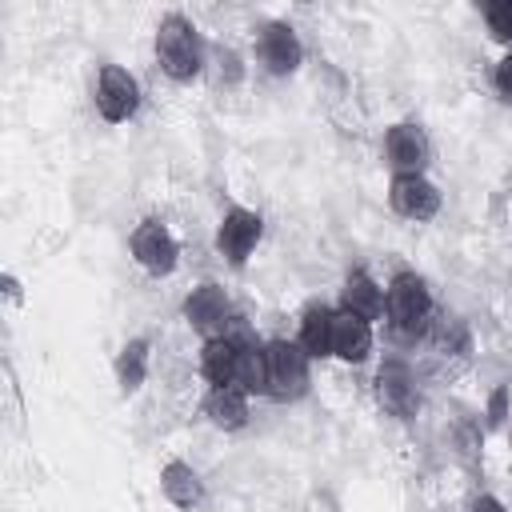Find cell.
Masks as SVG:
<instances>
[{
  "label": "cell",
  "mask_w": 512,
  "mask_h": 512,
  "mask_svg": "<svg viewBox=\"0 0 512 512\" xmlns=\"http://www.w3.org/2000/svg\"><path fill=\"white\" fill-rule=\"evenodd\" d=\"M156 60L172 80H192L204 68V48H200V32L192 20H184L180 12L164 16L156 28Z\"/></svg>",
  "instance_id": "6da1fadb"
},
{
  "label": "cell",
  "mask_w": 512,
  "mask_h": 512,
  "mask_svg": "<svg viewBox=\"0 0 512 512\" xmlns=\"http://www.w3.org/2000/svg\"><path fill=\"white\" fill-rule=\"evenodd\" d=\"M388 320L400 336H420L432 324V292L416 272H396L384 296Z\"/></svg>",
  "instance_id": "7a4b0ae2"
},
{
  "label": "cell",
  "mask_w": 512,
  "mask_h": 512,
  "mask_svg": "<svg viewBox=\"0 0 512 512\" xmlns=\"http://www.w3.org/2000/svg\"><path fill=\"white\" fill-rule=\"evenodd\" d=\"M268 396L272 400H296L308 392V352L296 340H268Z\"/></svg>",
  "instance_id": "3957f363"
},
{
  "label": "cell",
  "mask_w": 512,
  "mask_h": 512,
  "mask_svg": "<svg viewBox=\"0 0 512 512\" xmlns=\"http://www.w3.org/2000/svg\"><path fill=\"white\" fill-rule=\"evenodd\" d=\"M140 108V84L128 68L120 64H104L100 76H96V112L108 120V124H124L132 120Z\"/></svg>",
  "instance_id": "277c9868"
},
{
  "label": "cell",
  "mask_w": 512,
  "mask_h": 512,
  "mask_svg": "<svg viewBox=\"0 0 512 512\" xmlns=\"http://www.w3.org/2000/svg\"><path fill=\"white\" fill-rule=\"evenodd\" d=\"M132 256L152 276H168L176 268V260H180V244L160 220H140L136 232H132Z\"/></svg>",
  "instance_id": "5b68a950"
},
{
  "label": "cell",
  "mask_w": 512,
  "mask_h": 512,
  "mask_svg": "<svg viewBox=\"0 0 512 512\" xmlns=\"http://www.w3.org/2000/svg\"><path fill=\"white\" fill-rule=\"evenodd\" d=\"M256 56H260V64H264L272 76H288V72H296L300 56H304L296 28L284 24V20L264 24V28H260V40H256Z\"/></svg>",
  "instance_id": "8992f818"
},
{
  "label": "cell",
  "mask_w": 512,
  "mask_h": 512,
  "mask_svg": "<svg viewBox=\"0 0 512 512\" xmlns=\"http://www.w3.org/2000/svg\"><path fill=\"white\" fill-rule=\"evenodd\" d=\"M384 156L396 168V176H420V168L428 164V136H424V128L412 124V120L392 124L388 136H384Z\"/></svg>",
  "instance_id": "52a82bcc"
},
{
  "label": "cell",
  "mask_w": 512,
  "mask_h": 512,
  "mask_svg": "<svg viewBox=\"0 0 512 512\" xmlns=\"http://www.w3.org/2000/svg\"><path fill=\"white\" fill-rule=\"evenodd\" d=\"M388 204L392 212H400L404 220H432L440 212V192L436 184L420 172V176H392L388 184Z\"/></svg>",
  "instance_id": "ba28073f"
},
{
  "label": "cell",
  "mask_w": 512,
  "mask_h": 512,
  "mask_svg": "<svg viewBox=\"0 0 512 512\" xmlns=\"http://www.w3.org/2000/svg\"><path fill=\"white\" fill-rule=\"evenodd\" d=\"M184 316H188V324H192L196 332H204L208 340L220 336L224 324L232 320V308H228L224 288L212 284V280H208V284H196V288L188 292V300H184Z\"/></svg>",
  "instance_id": "9c48e42d"
},
{
  "label": "cell",
  "mask_w": 512,
  "mask_h": 512,
  "mask_svg": "<svg viewBox=\"0 0 512 512\" xmlns=\"http://www.w3.org/2000/svg\"><path fill=\"white\" fill-rule=\"evenodd\" d=\"M260 232H264V220L248 208H232L224 220H220V232H216V248L232 260V264H244L252 256V248L260 244Z\"/></svg>",
  "instance_id": "30bf717a"
},
{
  "label": "cell",
  "mask_w": 512,
  "mask_h": 512,
  "mask_svg": "<svg viewBox=\"0 0 512 512\" xmlns=\"http://www.w3.org/2000/svg\"><path fill=\"white\" fill-rule=\"evenodd\" d=\"M376 396H380V404H384L388 412H396V416H412V412L420 408L416 380H412V372H408L400 360H388V364L380 368V376H376Z\"/></svg>",
  "instance_id": "8fae6325"
},
{
  "label": "cell",
  "mask_w": 512,
  "mask_h": 512,
  "mask_svg": "<svg viewBox=\"0 0 512 512\" xmlns=\"http://www.w3.org/2000/svg\"><path fill=\"white\" fill-rule=\"evenodd\" d=\"M240 352L244 344L240 340H228V336H212L204 340V352H200V372L212 388H232L236 384V372H240Z\"/></svg>",
  "instance_id": "7c38bea8"
},
{
  "label": "cell",
  "mask_w": 512,
  "mask_h": 512,
  "mask_svg": "<svg viewBox=\"0 0 512 512\" xmlns=\"http://www.w3.org/2000/svg\"><path fill=\"white\" fill-rule=\"evenodd\" d=\"M368 352H372V324L344 312V308L332 312V356H340L348 364H360Z\"/></svg>",
  "instance_id": "4fadbf2b"
},
{
  "label": "cell",
  "mask_w": 512,
  "mask_h": 512,
  "mask_svg": "<svg viewBox=\"0 0 512 512\" xmlns=\"http://www.w3.org/2000/svg\"><path fill=\"white\" fill-rule=\"evenodd\" d=\"M340 308L352 312V316H360V320H380L384 292H380V284L368 272H352L344 280V288H340Z\"/></svg>",
  "instance_id": "5bb4252c"
},
{
  "label": "cell",
  "mask_w": 512,
  "mask_h": 512,
  "mask_svg": "<svg viewBox=\"0 0 512 512\" xmlns=\"http://www.w3.org/2000/svg\"><path fill=\"white\" fill-rule=\"evenodd\" d=\"M204 416L216 424V428H224V432H236V428H244L248 424V392L244 388H212L208 392V400H204Z\"/></svg>",
  "instance_id": "9a60e30c"
},
{
  "label": "cell",
  "mask_w": 512,
  "mask_h": 512,
  "mask_svg": "<svg viewBox=\"0 0 512 512\" xmlns=\"http://www.w3.org/2000/svg\"><path fill=\"white\" fill-rule=\"evenodd\" d=\"M160 488H164L168 504H176V508H200V500H204V484H200L196 468L184 464V460H168L164 464Z\"/></svg>",
  "instance_id": "2e32d148"
},
{
  "label": "cell",
  "mask_w": 512,
  "mask_h": 512,
  "mask_svg": "<svg viewBox=\"0 0 512 512\" xmlns=\"http://www.w3.org/2000/svg\"><path fill=\"white\" fill-rule=\"evenodd\" d=\"M308 356H332V308L328 304H312L300 320V340H296Z\"/></svg>",
  "instance_id": "e0dca14e"
},
{
  "label": "cell",
  "mask_w": 512,
  "mask_h": 512,
  "mask_svg": "<svg viewBox=\"0 0 512 512\" xmlns=\"http://www.w3.org/2000/svg\"><path fill=\"white\" fill-rule=\"evenodd\" d=\"M148 376V340H128L116 356V380L124 392H136Z\"/></svg>",
  "instance_id": "ac0fdd59"
},
{
  "label": "cell",
  "mask_w": 512,
  "mask_h": 512,
  "mask_svg": "<svg viewBox=\"0 0 512 512\" xmlns=\"http://www.w3.org/2000/svg\"><path fill=\"white\" fill-rule=\"evenodd\" d=\"M236 388H244V392H268V356H264V344H256V340L244 344Z\"/></svg>",
  "instance_id": "d6986e66"
},
{
  "label": "cell",
  "mask_w": 512,
  "mask_h": 512,
  "mask_svg": "<svg viewBox=\"0 0 512 512\" xmlns=\"http://www.w3.org/2000/svg\"><path fill=\"white\" fill-rule=\"evenodd\" d=\"M484 20H488V32L500 40V44H512V0H496L484 8Z\"/></svg>",
  "instance_id": "ffe728a7"
},
{
  "label": "cell",
  "mask_w": 512,
  "mask_h": 512,
  "mask_svg": "<svg viewBox=\"0 0 512 512\" xmlns=\"http://www.w3.org/2000/svg\"><path fill=\"white\" fill-rule=\"evenodd\" d=\"M496 92H500V96L512 104V52H508V56L496 64Z\"/></svg>",
  "instance_id": "44dd1931"
},
{
  "label": "cell",
  "mask_w": 512,
  "mask_h": 512,
  "mask_svg": "<svg viewBox=\"0 0 512 512\" xmlns=\"http://www.w3.org/2000/svg\"><path fill=\"white\" fill-rule=\"evenodd\" d=\"M472 512H504V504H500L496 496H480V500L472 504Z\"/></svg>",
  "instance_id": "7402d4cb"
},
{
  "label": "cell",
  "mask_w": 512,
  "mask_h": 512,
  "mask_svg": "<svg viewBox=\"0 0 512 512\" xmlns=\"http://www.w3.org/2000/svg\"><path fill=\"white\" fill-rule=\"evenodd\" d=\"M488 412H492V424H500V420H504V388H496V396H492V408H488Z\"/></svg>",
  "instance_id": "603a6c76"
}]
</instances>
